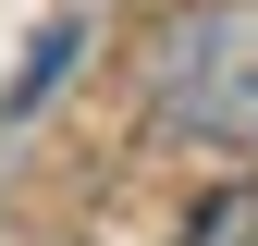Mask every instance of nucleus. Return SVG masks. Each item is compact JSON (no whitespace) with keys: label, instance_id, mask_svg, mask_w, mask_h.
<instances>
[{"label":"nucleus","instance_id":"obj_1","mask_svg":"<svg viewBox=\"0 0 258 246\" xmlns=\"http://www.w3.org/2000/svg\"><path fill=\"white\" fill-rule=\"evenodd\" d=\"M148 86H160V111H172L184 136L258 148V0H197V13H172Z\"/></svg>","mask_w":258,"mask_h":246},{"label":"nucleus","instance_id":"obj_2","mask_svg":"<svg viewBox=\"0 0 258 246\" xmlns=\"http://www.w3.org/2000/svg\"><path fill=\"white\" fill-rule=\"evenodd\" d=\"M184 246H258V184H221V197H197Z\"/></svg>","mask_w":258,"mask_h":246},{"label":"nucleus","instance_id":"obj_3","mask_svg":"<svg viewBox=\"0 0 258 246\" xmlns=\"http://www.w3.org/2000/svg\"><path fill=\"white\" fill-rule=\"evenodd\" d=\"M74 49H86V25H49V37L25 49V74H13V99H0V111H37L49 86H61V61H74Z\"/></svg>","mask_w":258,"mask_h":246}]
</instances>
